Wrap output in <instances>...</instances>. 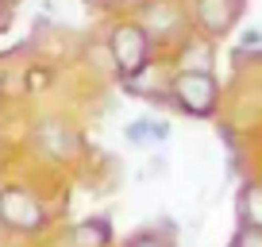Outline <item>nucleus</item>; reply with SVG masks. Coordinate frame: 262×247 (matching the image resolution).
I'll list each match as a JSON object with an SVG mask.
<instances>
[{
    "label": "nucleus",
    "instance_id": "nucleus-17",
    "mask_svg": "<svg viewBox=\"0 0 262 247\" xmlns=\"http://www.w3.org/2000/svg\"><path fill=\"white\" fill-rule=\"evenodd\" d=\"M100 4H108V8H127V4H139V0H100Z\"/></svg>",
    "mask_w": 262,
    "mask_h": 247
},
{
    "label": "nucleus",
    "instance_id": "nucleus-2",
    "mask_svg": "<svg viewBox=\"0 0 262 247\" xmlns=\"http://www.w3.org/2000/svg\"><path fill=\"white\" fill-rule=\"evenodd\" d=\"M170 100L193 120H208L220 108V81L212 70H178L170 77Z\"/></svg>",
    "mask_w": 262,
    "mask_h": 247
},
{
    "label": "nucleus",
    "instance_id": "nucleus-1",
    "mask_svg": "<svg viewBox=\"0 0 262 247\" xmlns=\"http://www.w3.org/2000/svg\"><path fill=\"white\" fill-rule=\"evenodd\" d=\"M155 35L135 16H120L108 24V58L120 81H135L139 74H147V66L155 62Z\"/></svg>",
    "mask_w": 262,
    "mask_h": 247
},
{
    "label": "nucleus",
    "instance_id": "nucleus-5",
    "mask_svg": "<svg viewBox=\"0 0 262 247\" xmlns=\"http://www.w3.org/2000/svg\"><path fill=\"white\" fill-rule=\"evenodd\" d=\"M193 27L205 31L208 39H224L228 31H235V24L243 19L247 0H193Z\"/></svg>",
    "mask_w": 262,
    "mask_h": 247
},
{
    "label": "nucleus",
    "instance_id": "nucleus-14",
    "mask_svg": "<svg viewBox=\"0 0 262 247\" xmlns=\"http://www.w3.org/2000/svg\"><path fill=\"white\" fill-rule=\"evenodd\" d=\"M127 247H173V243H170V239H162L158 232H143V236H135Z\"/></svg>",
    "mask_w": 262,
    "mask_h": 247
},
{
    "label": "nucleus",
    "instance_id": "nucleus-8",
    "mask_svg": "<svg viewBox=\"0 0 262 247\" xmlns=\"http://www.w3.org/2000/svg\"><path fill=\"white\" fill-rule=\"evenodd\" d=\"M239 224L243 228H262V178H251L239 190Z\"/></svg>",
    "mask_w": 262,
    "mask_h": 247
},
{
    "label": "nucleus",
    "instance_id": "nucleus-13",
    "mask_svg": "<svg viewBox=\"0 0 262 247\" xmlns=\"http://www.w3.org/2000/svg\"><path fill=\"white\" fill-rule=\"evenodd\" d=\"M231 247H262V228H243L239 224V236Z\"/></svg>",
    "mask_w": 262,
    "mask_h": 247
},
{
    "label": "nucleus",
    "instance_id": "nucleus-12",
    "mask_svg": "<svg viewBox=\"0 0 262 247\" xmlns=\"http://www.w3.org/2000/svg\"><path fill=\"white\" fill-rule=\"evenodd\" d=\"M24 85H27V93H42L50 85V70H27Z\"/></svg>",
    "mask_w": 262,
    "mask_h": 247
},
{
    "label": "nucleus",
    "instance_id": "nucleus-3",
    "mask_svg": "<svg viewBox=\"0 0 262 247\" xmlns=\"http://www.w3.org/2000/svg\"><path fill=\"white\" fill-rule=\"evenodd\" d=\"M135 19L155 35V43H181L193 31V8H185L181 0H139Z\"/></svg>",
    "mask_w": 262,
    "mask_h": 247
},
{
    "label": "nucleus",
    "instance_id": "nucleus-15",
    "mask_svg": "<svg viewBox=\"0 0 262 247\" xmlns=\"http://www.w3.org/2000/svg\"><path fill=\"white\" fill-rule=\"evenodd\" d=\"M127 139H131V143H150V135H147V116L127 123Z\"/></svg>",
    "mask_w": 262,
    "mask_h": 247
},
{
    "label": "nucleus",
    "instance_id": "nucleus-11",
    "mask_svg": "<svg viewBox=\"0 0 262 247\" xmlns=\"http://www.w3.org/2000/svg\"><path fill=\"white\" fill-rule=\"evenodd\" d=\"M147 135H150V143H166L170 139V123L158 120V116H147Z\"/></svg>",
    "mask_w": 262,
    "mask_h": 247
},
{
    "label": "nucleus",
    "instance_id": "nucleus-6",
    "mask_svg": "<svg viewBox=\"0 0 262 247\" xmlns=\"http://www.w3.org/2000/svg\"><path fill=\"white\" fill-rule=\"evenodd\" d=\"M178 70H212V58H216V39H208L205 31H189L185 39L178 43Z\"/></svg>",
    "mask_w": 262,
    "mask_h": 247
},
{
    "label": "nucleus",
    "instance_id": "nucleus-18",
    "mask_svg": "<svg viewBox=\"0 0 262 247\" xmlns=\"http://www.w3.org/2000/svg\"><path fill=\"white\" fill-rule=\"evenodd\" d=\"M0 85H4V77H0Z\"/></svg>",
    "mask_w": 262,
    "mask_h": 247
},
{
    "label": "nucleus",
    "instance_id": "nucleus-7",
    "mask_svg": "<svg viewBox=\"0 0 262 247\" xmlns=\"http://www.w3.org/2000/svg\"><path fill=\"white\" fill-rule=\"evenodd\" d=\"M31 139L39 147V155H47V158H70L74 155V135H70V128L62 120H39Z\"/></svg>",
    "mask_w": 262,
    "mask_h": 247
},
{
    "label": "nucleus",
    "instance_id": "nucleus-4",
    "mask_svg": "<svg viewBox=\"0 0 262 247\" xmlns=\"http://www.w3.org/2000/svg\"><path fill=\"white\" fill-rule=\"evenodd\" d=\"M0 224L8 232H19V236H31L47 224V213H42L39 197L24 186H0Z\"/></svg>",
    "mask_w": 262,
    "mask_h": 247
},
{
    "label": "nucleus",
    "instance_id": "nucleus-16",
    "mask_svg": "<svg viewBox=\"0 0 262 247\" xmlns=\"http://www.w3.org/2000/svg\"><path fill=\"white\" fill-rule=\"evenodd\" d=\"M12 24V0H0V31H8Z\"/></svg>",
    "mask_w": 262,
    "mask_h": 247
},
{
    "label": "nucleus",
    "instance_id": "nucleus-9",
    "mask_svg": "<svg viewBox=\"0 0 262 247\" xmlns=\"http://www.w3.org/2000/svg\"><path fill=\"white\" fill-rule=\"evenodd\" d=\"M70 247H108V239H112V232H108L104 220H81L70 228Z\"/></svg>",
    "mask_w": 262,
    "mask_h": 247
},
{
    "label": "nucleus",
    "instance_id": "nucleus-10",
    "mask_svg": "<svg viewBox=\"0 0 262 247\" xmlns=\"http://www.w3.org/2000/svg\"><path fill=\"white\" fill-rule=\"evenodd\" d=\"M235 58L243 62V58H251V62H262V27L251 24L239 31V43H235Z\"/></svg>",
    "mask_w": 262,
    "mask_h": 247
}]
</instances>
